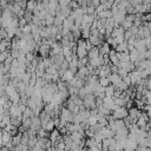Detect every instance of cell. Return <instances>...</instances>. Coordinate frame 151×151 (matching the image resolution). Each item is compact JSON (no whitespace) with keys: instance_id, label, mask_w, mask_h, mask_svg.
<instances>
[{"instance_id":"83f0119b","label":"cell","mask_w":151,"mask_h":151,"mask_svg":"<svg viewBox=\"0 0 151 151\" xmlns=\"http://www.w3.org/2000/svg\"><path fill=\"white\" fill-rule=\"evenodd\" d=\"M28 23L26 21V19L24 18V17H21V18H19V28H23L25 25H27Z\"/></svg>"},{"instance_id":"8992f818","label":"cell","mask_w":151,"mask_h":151,"mask_svg":"<svg viewBox=\"0 0 151 151\" xmlns=\"http://www.w3.org/2000/svg\"><path fill=\"white\" fill-rule=\"evenodd\" d=\"M109 58H110V63H111L112 65L118 66L119 59H118V54H117V52H116L115 50H111V51L109 52Z\"/></svg>"},{"instance_id":"f1b7e54d","label":"cell","mask_w":151,"mask_h":151,"mask_svg":"<svg viewBox=\"0 0 151 151\" xmlns=\"http://www.w3.org/2000/svg\"><path fill=\"white\" fill-rule=\"evenodd\" d=\"M87 121H89L90 126H92V125H94V124H97V123H98L97 117H89V118H87Z\"/></svg>"},{"instance_id":"1f68e13d","label":"cell","mask_w":151,"mask_h":151,"mask_svg":"<svg viewBox=\"0 0 151 151\" xmlns=\"http://www.w3.org/2000/svg\"><path fill=\"white\" fill-rule=\"evenodd\" d=\"M131 35H132V34H131V32H130L129 30H126V31L124 32V40H125V42H127V39H129V38H131Z\"/></svg>"},{"instance_id":"277c9868","label":"cell","mask_w":151,"mask_h":151,"mask_svg":"<svg viewBox=\"0 0 151 151\" xmlns=\"http://www.w3.org/2000/svg\"><path fill=\"white\" fill-rule=\"evenodd\" d=\"M107 78H109V80H110L111 85L115 86V89H116V87L118 86V84L123 80V79H122V77H121V76H119L118 73H111Z\"/></svg>"},{"instance_id":"e575fe53","label":"cell","mask_w":151,"mask_h":151,"mask_svg":"<svg viewBox=\"0 0 151 151\" xmlns=\"http://www.w3.org/2000/svg\"><path fill=\"white\" fill-rule=\"evenodd\" d=\"M1 14H3V8H0V17H1Z\"/></svg>"},{"instance_id":"3957f363","label":"cell","mask_w":151,"mask_h":151,"mask_svg":"<svg viewBox=\"0 0 151 151\" xmlns=\"http://www.w3.org/2000/svg\"><path fill=\"white\" fill-rule=\"evenodd\" d=\"M59 118L66 123H72V118H73V113L67 109V107H62L60 113H59Z\"/></svg>"},{"instance_id":"d4e9b609","label":"cell","mask_w":151,"mask_h":151,"mask_svg":"<svg viewBox=\"0 0 151 151\" xmlns=\"http://www.w3.org/2000/svg\"><path fill=\"white\" fill-rule=\"evenodd\" d=\"M115 123H116V131L118 129H122V127H125V123L123 119H115Z\"/></svg>"},{"instance_id":"6da1fadb","label":"cell","mask_w":151,"mask_h":151,"mask_svg":"<svg viewBox=\"0 0 151 151\" xmlns=\"http://www.w3.org/2000/svg\"><path fill=\"white\" fill-rule=\"evenodd\" d=\"M111 115L113 119H124L126 116H129V110L125 106H119L117 110L112 111Z\"/></svg>"},{"instance_id":"ac0fdd59","label":"cell","mask_w":151,"mask_h":151,"mask_svg":"<svg viewBox=\"0 0 151 151\" xmlns=\"http://www.w3.org/2000/svg\"><path fill=\"white\" fill-rule=\"evenodd\" d=\"M98 109V113H100V115H103V116H109V115H111L112 113V111L111 110H109L106 106H100V107H97Z\"/></svg>"},{"instance_id":"d6986e66","label":"cell","mask_w":151,"mask_h":151,"mask_svg":"<svg viewBox=\"0 0 151 151\" xmlns=\"http://www.w3.org/2000/svg\"><path fill=\"white\" fill-rule=\"evenodd\" d=\"M34 116V113H33V110L30 109V107H26L25 111L23 112V119L24 118H32Z\"/></svg>"},{"instance_id":"d6a6232c","label":"cell","mask_w":151,"mask_h":151,"mask_svg":"<svg viewBox=\"0 0 151 151\" xmlns=\"http://www.w3.org/2000/svg\"><path fill=\"white\" fill-rule=\"evenodd\" d=\"M146 113H148V116H149V118H151V106L149 107V110L146 111Z\"/></svg>"},{"instance_id":"7a4b0ae2","label":"cell","mask_w":151,"mask_h":151,"mask_svg":"<svg viewBox=\"0 0 151 151\" xmlns=\"http://www.w3.org/2000/svg\"><path fill=\"white\" fill-rule=\"evenodd\" d=\"M83 105L85 109H89V110H92V109H96V97L93 94H87V96L83 99Z\"/></svg>"},{"instance_id":"ffe728a7","label":"cell","mask_w":151,"mask_h":151,"mask_svg":"<svg viewBox=\"0 0 151 151\" xmlns=\"http://www.w3.org/2000/svg\"><path fill=\"white\" fill-rule=\"evenodd\" d=\"M71 12H72V8H71L70 6H65V7H62V10H60V14H62V15H64L65 18L70 17Z\"/></svg>"},{"instance_id":"d590c367","label":"cell","mask_w":151,"mask_h":151,"mask_svg":"<svg viewBox=\"0 0 151 151\" xmlns=\"http://www.w3.org/2000/svg\"><path fill=\"white\" fill-rule=\"evenodd\" d=\"M3 121V115H0V122Z\"/></svg>"},{"instance_id":"5b68a950","label":"cell","mask_w":151,"mask_h":151,"mask_svg":"<svg viewBox=\"0 0 151 151\" xmlns=\"http://www.w3.org/2000/svg\"><path fill=\"white\" fill-rule=\"evenodd\" d=\"M38 52H39V54L43 57V58H46V57L50 54V52H51V46L48 44H42V45H39Z\"/></svg>"},{"instance_id":"5bb4252c","label":"cell","mask_w":151,"mask_h":151,"mask_svg":"<svg viewBox=\"0 0 151 151\" xmlns=\"http://www.w3.org/2000/svg\"><path fill=\"white\" fill-rule=\"evenodd\" d=\"M10 102H12L13 104H19L20 103V94H19V92H14L13 94H11V96L8 97Z\"/></svg>"},{"instance_id":"7402d4cb","label":"cell","mask_w":151,"mask_h":151,"mask_svg":"<svg viewBox=\"0 0 151 151\" xmlns=\"http://www.w3.org/2000/svg\"><path fill=\"white\" fill-rule=\"evenodd\" d=\"M21 125H23L26 130H28V129L31 127V125H32V119H31V118H24L23 122H21Z\"/></svg>"},{"instance_id":"f546056e","label":"cell","mask_w":151,"mask_h":151,"mask_svg":"<svg viewBox=\"0 0 151 151\" xmlns=\"http://www.w3.org/2000/svg\"><path fill=\"white\" fill-rule=\"evenodd\" d=\"M103 105H104L103 98H100V97H96V106H97V107H100V106H103Z\"/></svg>"},{"instance_id":"603a6c76","label":"cell","mask_w":151,"mask_h":151,"mask_svg":"<svg viewBox=\"0 0 151 151\" xmlns=\"http://www.w3.org/2000/svg\"><path fill=\"white\" fill-rule=\"evenodd\" d=\"M79 115L83 117V119H87L90 117V110L89 109H83L79 111Z\"/></svg>"},{"instance_id":"ba28073f","label":"cell","mask_w":151,"mask_h":151,"mask_svg":"<svg viewBox=\"0 0 151 151\" xmlns=\"http://www.w3.org/2000/svg\"><path fill=\"white\" fill-rule=\"evenodd\" d=\"M141 111H139V109L138 107H131V109H129V116L132 118V119H135L136 122H137V119H138V117L141 116Z\"/></svg>"},{"instance_id":"9a60e30c","label":"cell","mask_w":151,"mask_h":151,"mask_svg":"<svg viewBox=\"0 0 151 151\" xmlns=\"http://www.w3.org/2000/svg\"><path fill=\"white\" fill-rule=\"evenodd\" d=\"M38 5V0H27V5H26V10L33 12L34 8Z\"/></svg>"},{"instance_id":"8d00e7d4","label":"cell","mask_w":151,"mask_h":151,"mask_svg":"<svg viewBox=\"0 0 151 151\" xmlns=\"http://www.w3.org/2000/svg\"><path fill=\"white\" fill-rule=\"evenodd\" d=\"M12 1H13V3H17V1H18V0H12Z\"/></svg>"},{"instance_id":"4316f807","label":"cell","mask_w":151,"mask_h":151,"mask_svg":"<svg viewBox=\"0 0 151 151\" xmlns=\"http://www.w3.org/2000/svg\"><path fill=\"white\" fill-rule=\"evenodd\" d=\"M21 31H23L25 34H27V33H32V27H31V24L25 25V26L21 28Z\"/></svg>"},{"instance_id":"7c38bea8","label":"cell","mask_w":151,"mask_h":151,"mask_svg":"<svg viewBox=\"0 0 151 151\" xmlns=\"http://www.w3.org/2000/svg\"><path fill=\"white\" fill-rule=\"evenodd\" d=\"M127 42H123V43H121V44H118L115 48H113V50H115L116 52H118V53H122V52H125V51H127Z\"/></svg>"},{"instance_id":"44dd1931","label":"cell","mask_w":151,"mask_h":151,"mask_svg":"<svg viewBox=\"0 0 151 151\" xmlns=\"http://www.w3.org/2000/svg\"><path fill=\"white\" fill-rule=\"evenodd\" d=\"M48 134H47V131L43 127H40L39 130L37 131V137H39V138H47Z\"/></svg>"},{"instance_id":"30bf717a","label":"cell","mask_w":151,"mask_h":151,"mask_svg":"<svg viewBox=\"0 0 151 151\" xmlns=\"http://www.w3.org/2000/svg\"><path fill=\"white\" fill-rule=\"evenodd\" d=\"M42 127L43 129H45L47 132L50 131H52L55 126H54V121L53 119H50V121H47V122H42Z\"/></svg>"},{"instance_id":"9c48e42d","label":"cell","mask_w":151,"mask_h":151,"mask_svg":"<svg viewBox=\"0 0 151 151\" xmlns=\"http://www.w3.org/2000/svg\"><path fill=\"white\" fill-rule=\"evenodd\" d=\"M98 50H99V55H104V54H109V52L111 51L110 48V45L107 43H103L102 45L98 46Z\"/></svg>"},{"instance_id":"cb8c5ba5","label":"cell","mask_w":151,"mask_h":151,"mask_svg":"<svg viewBox=\"0 0 151 151\" xmlns=\"http://www.w3.org/2000/svg\"><path fill=\"white\" fill-rule=\"evenodd\" d=\"M111 83H110V80H109V78L107 77H104V78H99V85L100 86H103V87H106V86H109Z\"/></svg>"},{"instance_id":"52a82bcc","label":"cell","mask_w":151,"mask_h":151,"mask_svg":"<svg viewBox=\"0 0 151 151\" xmlns=\"http://www.w3.org/2000/svg\"><path fill=\"white\" fill-rule=\"evenodd\" d=\"M99 57V50L98 46H93L89 52H87V58L89 59H96Z\"/></svg>"},{"instance_id":"2e32d148","label":"cell","mask_w":151,"mask_h":151,"mask_svg":"<svg viewBox=\"0 0 151 151\" xmlns=\"http://www.w3.org/2000/svg\"><path fill=\"white\" fill-rule=\"evenodd\" d=\"M115 86L113 85H109V86H106V87H104V93H105V96H109V97H112L113 96V93H115Z\"/></svg>"},{"instance_id":"484cf974","label":"cell","mask_w":151,"mask_h":151,"mask_svg":"<svg viewBox=\"0 0 151 151\" xmlns=\"http://www.w3.org/2000/svg\"><path fill=\"white\" fill-rule=\"evenodd\" d=\"M79 125H80V127H82L84 131H86V130L90 127V124H89V121H87V119H84Z\"/></svg>"},{"instance_id":"4dcf8cb0","label":"cell","mask_w":151,"mask_h":151,"mask_svg":"<svg viewBox=\"0 0 151 151\" xmlns=\"http://www.w3.org/2000/svg\"><path fill=\"white\" fill-rule=\"evenodd\" d=\"M129 31L131 32V34H132V35H136V34L138 33V27H137V26H135V25H132V26H131V28H130Z\"/></svg>"},{"instance_id":"8fae6325","label":"cell","mask_w":151,"mask_h":151,"mask_svg":"<svg viewBox=\"0 0 151 151\" xmlns=\"http://www.w3.org/2000/svg\"><path fill=\"white\" fill-rule=\"evenodd\" d=\"M118 59H119V63H127L130 62V53L129 51H125V52H122V53H118Z\"/></svg>"},{"instance_id":"4fadbf2b","label":"cell","mask_w":151,"mask_h":151,"mask_svg":"<svg viewBox=\"0 0 151 151\" xmlns=\"http://www.w3.org/2000/svg\"><path fill=\"white\" fill-rule=\"evenodd\" d=\"M74 77V73L72 72V71H70V70H66L65 72H64V74L62 76V80H64V82H70L72 78Z\"/></svg>"},{"instance_id":"e0dca14e","label":"cell","mask_w":151,"mask_h":151,"mask_svg":"<svg viewBox=\"0 0 151 151\" xmlns=\"http://www.w3.org/2000/svg\"><path fill=\"white\" fill-rule=\"evenodd\" d=\"M44 23H45V26H51V25H53V23H54V17H52L51 14H46L45 15V18H44Z\"/></svg>"},{"instance_id":"836d02e7","label":"cell","mask_w":151,"mask_h":151,"mask_svg":"<svg viewBox=\"0 0 151 151\" xmlns=\"http://www.w3.org/2000/svg\"><path fill=\"white\" fill-rule=\"evenodd\" d=\"M141 1H142V4H150L151 0H141Z\"/></svg>"}]
</instances>
